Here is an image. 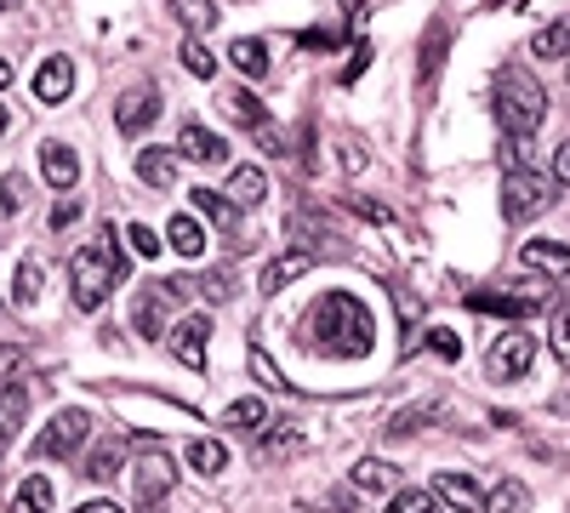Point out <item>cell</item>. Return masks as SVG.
<instances>
[{"label":"cell","mask_w":570,"mask_h":513,"mask_svg":"<svg viewBox=\"0 0 570 513\" xmlns=\"http://www.w3.org/2000/svg\"><path fill=\"white\" fill-rule=\"evenodd\" d=\"M303 343L314 354H337V359L348 354V359H360V354L376 348V319H371V308L354 292H325L308 308V319H303Z\"/></svg>","instance_id":"obj_1"},{"label":"cell","mask_w":570,"mask_h":513,"mask_svg":"<svg viewBox=\"0 0 570 513\" xmlns=\"http://www.w3.org/2000/svg\"><path fill=\"white\" fill-rule=\"evenodd\" d=\"M126 274H131V263H126V251H120V240H115V223H104V228H98V240L80 246V251H75V263H69V292H75V308H80V314H98V308L109 303V292L120 286Z\"/></svg>","instance_id":"obj_2"},{"label":"cell","mask_w":570,"mask_h":513,"mask_svg":"<svg viewBox=\"0 0 570 513\" xmlns=\"http://www.w3.org/2000/svg\"><path fill=\"white\" fill-rule=\"evenodd\" d=\"M491 109H497L502 137H537V131H542V120H548V91H542V80H537L531 69L508 63V69L497 75Z\"/></svg>","instance_id":"obj_3"},{"label":"cell","mask_w":570,"mask_h":513,"mask_svg":"<svg viewBox=\"0 0 570 513\" xmlns=\"http://www.w3.org/2000/svg\"><path fill=\"white\" fill-rule=\"evenodd\" d=\"M137 445V474H131V491H137V513H166V496H171V456L155 445V440H131Z\"/></svg>","instance_id":"obj_4"},{"label":"cell","mask_w":570,"mask_h":513,"mask_svg":"<svg viewBox=\"0 0 570 513\" xmlns=\"http://www.w3.org/2000/svg\"><path fill=\"white\" fill-rule=\"evenodd\" d=\"M502 211L513 223H537L542 211H553V182L542 171H531V166H508V177H502Z\"/></svg>","instance_id":"obj_5"},{"label":"cell","mask_w":570,"mask_h":513,"mask_svg":"<svg viewBox=\"0 0 570 513\" xmlns=\"http://www.w3.org/2000/svg\"><path fill=\"white\" fill-rule=\"evenodd\" d=\"M531 365H537V337L525 332V325H508L485 354V377L491 383H519V377H531Z\"/></svg>","instance_id":"obj_6"},{"label":"cell","mask_w":570,"mask_h":513,"mask_svg":"<svg viewBox=\"0 0 570 513\" xmlns=\"http://www.w3.org/2000/svg\"><path fill=\"white\" fill-rule=\"evenodd\" d=\"M473 314H502V319H531L537 308H548L542 279H525V286H508V292H468L462 297Z\"/></svg>","instance_id":"obj_7"},{"label":"cell","mask_w":570,"mask_h":513,"mask_svg":"<svg viewBox=\"0 0 570 513\" xmlns=\"http://www.w3.org/2000/svg\"><path fill=\"white\" fill-rule=\"evenodd\" d=\"M86 440H91V411L69 405V411H58L52 423H46V434L35 440V451L63 462V456H80V451H86Z\"/></svg>","instance_id":"obj_8"},{"label":"cell","mask_w":570,"mask_h":513,"mask_svg":"<svg viewBox=\"0 0 570 513\" xmlns=\"http://www.w3.org/2000/svg\"><path fill=\"white\" fill-rule=\"evenodd\" d=\"M155 120H160V86H131V91L115 98V131L142 137Z\"/></svg>","instance_id":"obj_9"},{"label":"cell","mask_w":570,"mask_h":513,"mask_svg":"<svg viewBox=\"0 0 570 513\" xmlns=\"http://www.w3.org/2000/svg\"><path fill=\"white\" fill-rule=\"evenodd\" d=\"M166 314H171V292H166V279L142 286V292H137V303H131V325H137V337H160V332H166Z\"/></svg>","instance_id":"obj_10"},{"label":"cell","mask_w":570,"mask_h":513,"mask_svg":"<svg viewBox=\"0 0 570 513\" xmlns=\"http://www.w3.org/2000/svg\"><path fill=\"white\" fill-rule=\"evenodd\" d=\"M206 343H212V319H206V314H188L177 332H171V354H177L188 371H206Z\"/></svg>","instance_id":"obj_11"},{"label":"cell","mask_w":570,"mask_h":513,"mask_svg":"<svg viewBox=\"0 0 570 513\" xmlns=\"http://www.w3.org/2000/svg\"><path fill=\"white\" fill-rule=\"evenodd\" d=\"M177 160H195V166H223V160H228L223 131H206V126H183V137H177Z\"/></svg>","instance_id":"obj_12"},{"label":"cell","mask_w":570,"mask_h":513,"mask_svg":"<svg viewBox=\"0 0 570 513\" xmlns=\"http://www.w3.org/2000/svg\"><path fill=\"white\" fill-rule=\"evenodd\" d=\"M223 195H228L234 206H240V211H257V206L268 200V171H263V166H234Z\"/></svg>","instance_id":"obj_13"},{"label":"cell","mask_w":570,"mask_h":513,"mask_svg":"<svg viewBox=\"0 0 570 513\" xmlns=\"http://www.w3.org/2000/svg\"><path fill=\"white\" fill-rule=\"evenodd\" d=\"M75 91V63L69 58H46L40 69H35V98L40 103H63Z\"/></svg>","instance_id":"obj_14"},{"label":"cell","mask_w":570,"mask_h":513,"mask_svg":"<svg viewBox=\"0 0 570 513\" xmlns=\"http://www.w3.org/2000/svg\"><path fill=\"white\" fill-rule=\"evenodd\" d=\"M40 171H46V182H52V189H75V182H80V155L69 149V144H46L40 149Z\"/></svg>","instance_id":"obj_15"},{"label":"cell","mask_w":570,"mask_h":513,"mask_svg":"<svg viewBox=\"0 0 570 513\" xmlns=\"http://www.w3.org/2000/svg\"><path fill=\"white\" fill-rule=\"evenodd\" d=\"M126 451H131V440L109 434V440H104L98 451L86 456V480H91V485H109V480H115V474L126 468Z\"/></svg>","instance_id":"obj_16"},{"label":"cell","mask_w":570,"mask_h":513,"mask_svg":"<svg viewBox=\"0 0 570 513\" xmlns=\"http://www.w3.org/2000/svg\"><path fill=\"white\" fill-rule=\"evenodd\" d=\"M314 268V251H279L268 268H263V279H257V286L274 297V292H285V286H292V279H303Z\"/></svg>","instance_id":"obj_17"},{"label":"cell","mask_w":570,"mask_h":513,"mask_svg":"<svg viewBox=\"0 0 570 513\" xmlns=\"http://www.w3.org/2000/svg\"><path fill=\"white\" fill-rule=\"evenodd\" d=\"M394 485H400V468H394V462H383V456H360V462H354V491L389 496Z\"/></svg>","instance_id":"obj_18"},{"label":"cell","mask_w":570,"mask_h":513,"mask_svg":"<svg viewBox=\"0 0 570 513\" xmlns=\"http://www.w3.org/2000/svg\"><path fill=\"white\" fill-rule=\"evenodd\" d=\"M23 416H29V388L23 383H0V440H18V428H23Z\"/></svg>","instance_id":"obj_19"},{"label":"cell","mask_w":570,"mask_h":513,"mask_svg":"<svg viewBox=\"0 0 570 513\" xmlns=\"http://www.w3.org/2000/svg\"><path fill=\"white\" fill-rule=\"evenodd\" d=\"M519 257H525V268H537V274H570V246L564 240H525Z\"/></svg>","instance_id":"obj_20"},{"label":"cell","mask_w":570,"mask_h":513,"mask_svg":"<svg viewBox=\"0 0 570 513\" xmlns=\"http://www.w3.org/2000/svg\"><path fill=\"white\" fill-rule=\"evenodd\" d=\"M434 496H440V502H451L456 513H480V502H485V496H480V485H473L468 474H434Z\"/></svg>","instance_id":"obj_21"},{"label":"cell","mask_w":570,"mask_h":513,"mask_svg":"<svg viewBox=\"0 0 570 513\" xmlns=\"http://www.w3.org/2000/svg\"><path fill=\"white\" fill-rule=\"evenodd\" d=\"M166 246L177 251V257H206V228H200V217H171L166 223Z\"/></svg>","instance_id":"obj_22"},{"label":"cell","mask_w":570,"mask_h":513,"mask_svg":"<svg viewBox=\"0 0 570 513\" xmlns=\"http://www.w3.org/2000/svg\"><path fill=\"white\" fill-rule=\"evenodd\" d=\"M166 12H171L188 34H212V29H217V0H166Z\"/></svg>","instance_id":"obj_23"},{"label":"cell","mask_w":570,"mask_h":513,"mask_svg":"<svg viewBox=\"0 0 570 513\" xmlns=\"http://www.w3.org/2000/svg\"><path fill=\"white\" fill-rule=\"evenodd\" d=\"M228 63L240 69L246 80H263V75L274 69V63H268V46H263V40H252V34H240V40L228 46Z\"/></svg>","instance_id":"obj_24"},{"label":"cell","mask_w":570,"mask_h":513,"mask_svg":"<svg viewBox=\"0 0 570 513\" xmlns=\"http://www.w3.org/2000/svg\"><path fill=\"white\" fill-rule=\"evenodd\" d=\"M137 177L149 182V189H171L177 182V155L171 149H142L137 155Z\"/></svg>","instance_id":"obj_25"},{"label":"cell","mask_w":570,"mask_h":513,"mask_svg":"<svg viewBox=\"0 0 570 513\" xmlns=\"http://www.w3.org/2000/svg\"><path fill=\"white\" fill-rule=\"evenodd\" d=\"M531 58H570V18H553V23H542L537 34H531Z\"/></svg>","instance_id":"obj_26"},{"label":"cell","mask_w":570,"mask_h":513,"mask_svg":"<svg viewBox=\"0 0 570 513\" xmlns=\"http://www.w3.org/2000/svg\"><path fill=\"white\" fill-rule=\"evenodd\" d=\"M485 513H531V485L525 480H497L485 496Z\"/></svg>","instance_id":"obj_27"},{"label":"cell","mask_w":570,"mask_h":513,"mask_svg":"<svg viewBox=\"0 0 570 513\" xmlns=\"http://www.w3.org/2000/svg\"><path fill=\"white\" fill-rule=\"evenodd\" d=\"M12 513H52V480H46V474H23V485L12 496Z\"/></svg>","instance_id":"obj_28"},{"label":"cell","mask_w":570,"mask_h":513,"mask_svg":"<svg viewBox=\"0 0 570 513\" xmlns=\"http://www.w3.org/2000/svg\"><path fill=\"white\" fill-rule=\"evenodd\" d=\"M223 115L234 120V126H263L268 120V109L252 98V91L246 86H234V91H223Z\"/></svg>","instance_id":"obj_29"},{"label":"cell","mask_w":570,"mask_h":513,"mask_svg":"<svg viewBox=\"0 0 570 513\" xmlns=\"http://www.w3.org/2000/svg\"><path fill=\"white\" fill-rule=\"evenodd\" d=\"M188 200H195V211H200V217H212L217 228H240V206H234L228 195H212V189H195V195H188Z\"/></svg>","instance_id":"obj_30"},{"label":"cell","mask_w":570,"mask_h":513,"mask_svg":"<svg viewBox=\"0 0 570 513\" xmlns=\"http://www.w3.org/2000/svg\"><path fill=\"white\" fill-rule=\"evenodd\" d=\"M268 423V405L252 394V399H234L228 411H223V428H246V434H257Z\"/></svg>","instance_id":"obj_31"},{"label":"cell","mask_w":570,"mask_h":513,"mask_svg":"<svg viewBox=\"0 0 570 513\" xmlns=\"http://www.w3.org/2000/svg\"><path fill=\"white\" fill-rule=\"evenodd\" d=\"M434 411H440L434 399H422V405H411V411H394L383 434H389V440H411V434H416L422 423H434Z\"/></svg>","instance_id":"obj_32"},{"label":"cell","mask_w":570,"mask_h":513,"mask_svg":"<svg viewBox=\"0 0 570 513\" xmlns=\"http://www.w3.org/2000/svg\"><path fill=\"white\" fill-rule=\"evenodd\" d=\"M188 468L195 474H223L228 468V445L223 440H195L188 445Z\"/></svg>","instance_id":"obj_33"},{"label":"cell","mask_w":570,"mask_h":513,"mask_svg":"<svg viewBox=\"0 0 570 513\" xmlns=\"http://www.w3.org/2000/svg\"><path fill=\"white\" fill-rule=\"evenodd\" d=\"M177 58H183V69H188V75H200V80H212V75H217V58H212V46H206L200 34H188V40L177 46Z\"/></svg>","instance_id":"obj_34"},{"label":"cell","mask_w":570,"mask_h":513,"mask_svg":"<svg viewBox=\"0 0 570 513\" xmlns=\"http://www.w3.org/2000/svg\"><path fill=\"white\" fill-rule=\"evenodd\" d=\"M548 343H553L559 365L570 371V297H564V303H553V319H548Z\"/></svg>","instance_id":"obj_35"},{"label":"cell","mask_w":570,"mask_h":513,"mask_svg":"<svg viewBox=\"0 0 570 513\" xmlns=\"http://www.w3.org/2000/svg\"><path fill=\"white\" fill-rule=\"evenodd\" d=\"M23 206H29V177L7 171V177H0V217H18Z\"/></svg>","instance_id":"obj_36"},{"label":"cell","mask_w":570,"mask_h":513,"mask_svg":"<svg viewBox=\"0 0 570 513\" xmlns=\"http://www.w3.org/2000/svg\"><path fill=\"white\" fill-rule=\"evenodd\" d=\"M40 263H18V274H12V297H18V308H29V303H40Z\"/></svg>","instance_id":"obj_37"},{"label":"cell","mask_w":570,"mask_h":513,"mask_svg":"<svg viewBox=\"0 0 570 513\" xmlns=\"http://www.w3.org/2000/svg\"><path fill=\"white\" fill-rule=\"evenodd\" d=\"M383 513H440V496L434 491H394Z\"/></svg>","instance_id":"obj_38"},{"label":"cell","mask_w":570,"mask_h":513,"mask_svg":"<svg viewBox=\"0 0 570 513\" xmlns=\"http://www.w3.org/2000/svg\"><path fill=\"white\" fill-rule=\"evenodd\" d=\"M246 365H252V377H257L263 388H274V394H279V388H292V383L279 377V365L268 359V348H252V354H246Z\"/></svg>","instance_id":"obj_39"},{"label":"cell","mask_w":570,"mask_h":513,"mask_svg":"<svg viewBox=\"0 0 570 513\" xmlns=\"http://www.w3.org/2000/svg\"><path fill=\"white\" fill-rule=\"evenodd\" d=\"M195 292L212 297V303H228V297H234V274H228V268H212L206 279H195Z\"/></svg>","instance_id":"obj_40"},{"label":"cell","mask_w":570,"mask_h":513,"mask_svg":"<svg viewBox=\"0 0 570 513\" xmlns=\"http://www.w3.org/2000/svg\"><path fill=\"white\" fill-rule=\"evenodd\" d=\"M126 240H131L137 257H160V235H155L149 223H131V228H126Z\"/></svg>","instance_id":"obj_41"},{"label":"cell","mask_w":570,"mask_h":513,"mask_svg":"<svg viewBox=\"0 0 570 513\" xmlns=\"http://www.w3.org/2000/svg\"><path fill=\"white\" fill-rule=\"evenodd\" d=\"M343 206H348L354 217H365V223H383V228L394 223V211H389V206H376V200H365V195H354V200H343Z\"/></svg>","instance_id":"obj_42"},{"label":"cell","mask_w":570,"mask_h":513,"mask_svg":"<svg viewBox=\"0 0 570 513\" xmlns=\"http://www.w3.org/2000/svg\"><path fill=\"white\" fill-rule=\"evenodd\" d=\"M428 348H434L440 359H456V354H462V343H456V332H445V325H434V332H428Z\"/></svg>","instance_id":"obj_43"},{"label":"cell","mask_w":570,"mask_h":513,"mask_svg":"<svg viewBox=\"0 0 570 513\" xmlns=\"http://www.w3.org/2000/svg\"><path fill=\"white\" fill-rule=\"evenodd\" d=\"M440 52H445V40L428 34V46H422V80H434V75H440Z\"/></svg>","instance_id":"obj_44"},{"label":"cell","mask_w":570,"mask_h":513,"mask_svg":"<svg viewBox=\"0 0 570 513\" xmlns=\"http://www.w3.org/2000/svg\"><path fill=\"white\" fill-rule=\"evenodd\" d=\"M18 365H23V348H18V343H0V383H7Z\"/></svg>","instance_id":"obj_45"},{"label":"cell","mask_w":570,"mask_h":513,"mask_svg":"<svg viewBox=\"0 0 570 513\" xmlns=\"http://www.w3.org/2000/svg\"><path fill=\"white\" fill-rule=\"evenodd\" d=\"M252 137H257V144H263L268 155H279V149H285V137H279V131H274L268 120H263V126H252Z\"/></svg>","instance_id":"obj_46"},{"label":"cell","mask_w":570,"mask_h":513,"mask_svg":"<svg viewBox=\"0 0 570 513\" xmlns=\"http://www.w3.org/2000/svg\"><path fill=\"white\" fill-rule=\"evenodd\" d=\"M69 223H80V200H58L52 206V228H69Z\"/></svg>","instance_id":"obj_47"},{"label":"cell","mask_w":570,"mask_h":513,"mask_svg":"<svg viewBox=\"0 0 570 513\" xmlns=\"http://www.w3.org/2000/svg\"><path fill=\"white\" fill-rule=\"evenodd\" d=\"M365 63H371V46H365V40H360V46H354V63H348V69H343V80H348V86H354V80H360V75H365Z\"/></svg>","instance_id":"obj_48"},{"label":"cell","mask_w":570,"mask_h":513,"mask_svg":"<svg viewBox=\"0 0 570 513\" xmlns=\"http://www.w3.org/2000/svg\"><path fill=\"white\" fill-rule=\"evenodd\" d=\"M553 177H559V182H570V137H564L559 155H553Z\"/></svg>","instance_id":"obj_49"},{"label":"cell","mask_w":570,"mask_h":513,"mask_svg":"<svg viewBox=\"0 0 570 513\" xmlns=\"http://www.w3.org/2000/svg\"><path fill=\"white\" fill-rule=\"evenodd\" d=\"M416 314H422V308H416V297H411V292H400V319H405V325H416Z\"/></svg>","instance_id":"obj_50"},{"label":"cell","mask_w":570,"mask_h":513,"mask_svg":"<svg viewBox=\"0 0 570 513\" xmlns=\"http://www.w3.org/2000/svg\"><path fill=\"white\" fill-rule=\"evenodd\" d=\"M75 513H120L115 502H86V507H75Z\"/></svg>","instance_id":"obj_51"},{"label":"cell","mask_w":570,"mask_h":513,"mask_svg":"<svg viewBox=\"0 0 570 513\" xmlns=\"http://www.w3.org/2000/svg\"><path fill=\"white\" fill-rule=\"evenodd\" d=\"M12 80H18V69H12V63H7V58H0V91H7V86H12Z\"/></svg>","instance_id":"obj_52"},{"label":"cell","mask_w":570,"mask_h":513,"mask_svg":"<svg viewBox=\"0 0 570 513\" xmlns=\"http://www.w3.org/2000/svg\"><path fill=\"white\" fill-rule=\"evenodd\" d=\"M337 7H343L348 18H360V12H365V0H337Z\"/></svg>","instance_id":"obj_53"},{"label":"cell","mask_w":570,"mask_h":513,"mask_svg":"<svg viewBox=\"0 0 570 513\" xmlns=\"http://www.w3.org/2000/svg\"><path fill=\"white\" fill-rule=\"evenodd\" d=\"M7 120H12V115H7V103H0V137H7Z\"/></svg>","instance_id":"obj_54"},{"label":"cell","mask_w":570,"mask_h":513,"mask_svg":"<svg viewBox=\"0 0 570 513\" xmlns=\"http://www.w3.org/2000/svg\"><path fill=\"white\" fill-rule=\"evenodd\" d=\"M7 7H23V0H0V12H7Z\"/></svg>","instance_id":"obj_55"}]
</instances>
